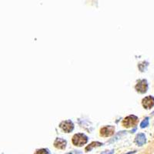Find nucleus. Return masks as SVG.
I'll return each mask as SVG.
<instances>
[{"instance_id": "obj_1", "label": "nucleus", "mask_w": 154, "mask_h": 154, "mask_svg": "<svg viewBox=\"0 0 154 154\" xmlns=\"http://www.w3.org/2000/svg\"><path fill=\"white\" fill-rule=\"evenodd\" d=\"M72 143L76 146H82L86 144L88 141V138L86 135L82 133H77L72 137Z\"/></svg>"}, {"instance_id": "obj_2", "label": "nucleus", "mask_w": 154, "mask_h": 154, "mask_svg": "<svg viewBox=\"0 0 154 154\" xmlns=\"http://www.w3.org/2000/svg\"><path fill=\"white\" fill-rule=\"evenodd\" d=\"M137 120H138V119H137V116L133 115L129 116L126 118H125L124 120L123 121V125L126 128L133 127V126L137 124Z\"/></svg>"}, {"instance_id": "obj_3", "label": "nucleus", "mask_w": 154, "mask_h": 154, "mask_svg": "<svg viewBox=\"0 0 154 154\" xmlns=\"http://www.w3.org/2000/svg\"><path fill=\"white\" fill-rule=\"evenodd\" d=\"M114 131H115V128L112 126H105L100 130V134L102 137H110L112 135L114 134Z\"/></svg>"}, {"instance_id": "obj_4", "label": "nucleus", "mask_w": 154, "mask_h": 154, "mask_svg": "<svg viewBox=\"0 0 154 154\" xmlns=\"http://www.w3.org/2000/svg\"><path fill=\"white\" fill-rule=\"evenodd\" d=\"M60 128L66 133H70L71 131H72L74 128L73 123L69 120L64 121L63 123H61L60 124Z\"/></svg>"}, {"instance_id": "obj_5", "label": "nucleus", "mask_w": 154, "mask_h": 154, "mask_svg": "<svg viewBox=\"0 0 154 154\" xmlns=\"http://www.w3.org/2000/svg\"><path fill=\"white\" fill-rule=\"evenodd\" d=\"M147 89H148V84H147L146 80H145V79L139 81L138 83L136 86V89L141 93H146Z\"/></svg>"}, {"instance_id": "obj_6", "label": "nucleus", "mask_w": 154, "mask_h": 154, "mask_svg": "<svg viewBox=\"0 0 154 154\" xmlns=\"http://www.w3.org/2000/svg\"><path fill=\"white\" fill-rule=\"evenodd\" d=\"M143 106L146 109H150L154 106V98L152 96H146L143 100Z\"/></svg>"}, {"instance_id": "obj_7", "label": "nucleus", "mask_w": 154, "mask_h": 154, "mask_svg": "<svg viewBox=\"0 0 154 154\" xmlns=\"http://www.w3.org/2000/svg\"><path fill=\"white\" fill-rule=\"evenodd\" d=\"M54 146L57 149H64L66 146V141L62 138H57L55 140Z\"/></svg>"}, {"instance_id": "obj_8", "label": "nucleus", "mask_w": 154, "mask_h": 154, "mask_svg": "<svg viewBox=\"0 0 154 154\" xmlns=\"http://www.w3.org/2000/svg\"><path fill=\"white\" fill-rule=\"evenodd\" d=\"M135 142L138 146H143L146 143V137L143 133H139L136 137Z\"/></svg>"}, {"instance_id": "obj_9", "label": "nucleus", "mask_w": 154, "mask_h": 154, "mask_svg": "<svg viewBox=\"0 0 154 154\" xmlns=\"http://www.w3.org/2000/svg\"><path fill=\"white\" fill-rule=\"evenodd\" d=\"M101 146H103V143H100V142H93L92 143L89 144L88 146L86 147V152H89V151H91L92 149H93V148H95V147Z\"/></svg>"}, {"instance_id": "obj_10", "label": "nucleus", "mask_w": 154, "mask_h": 154, "mask_svg": "<svg viewBox=\"0 0 154 154\" xmlns=\"http://www.w3.org/2000/svg\"><path fill=\"white\" fill-rule=\"evenodd\" d=\"M148 125H149V118H146L142 123H141L140 126H141V128H145L146 126H148Z\"/></svg>"}, {"instance_id": "obj_11", "label": "nucleus", "mask_w": 154, "mask_h": 154, "mask_svg": "<svg viewBox=\"0 0 154 154\" xmlns=\"http://www.w3.org/2000/svg\"><path fill=\"white\" fill-rule=\"evenodd\" d=\"M35 154H50V153H49V152L48 149H38V150L35 152Z\"/></svg>"}, {"instance_id": "obj_12", "label": "nucleus", "mask_w": 154, "mask_h": 154, "mask_svg": "<svg viewBox=\"0 0 154 154\" xmlns=\"http://www.w3.org/2000/svg\"><path fill=\"white\" fill-rule=\"evenodd\" d=\"M113 153V150L110 151H104V152H102L101 154H112Z\"/></svg>"}, {"instance_id": "obj_13", "label": "nucleus", "mask_w": 154, "mask_h": 154, "mask_svg": "<svg viewBox=\"0 0 154 154\" xmlns=\"http://www.w3.org/2000/svg\"><path fill=\"white\" fill-rule=\"evenodd\" d=\"M135 152H136V151H133V152H127V153H126V154H134Z\"/></svg>"}]
</instances>
